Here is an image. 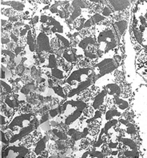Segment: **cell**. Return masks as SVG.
Segmentation results:
<instances>
[{"label":"cell","instance_id":"52a82bcc","mask_svg":"<svg viewBox=\"0 0 147 158\" xmlns=\"http://www.w3.org/2000/svg\"><path fill=\"white\" fill-rule=\"evenodd\" d=\"M46 142L47 141H45L44 139H41L40 141H38V143L35 145V152L37 155H41V153L45 151V148H46Z\"/></svg>","mask_w":147,"mask_h":158},{"label":"cell","instance_id":"f6af8a7d","mask_svg":"<svg viewBox=\"0 0 147 158\" xmlns=\"http://www.w3.org/2000/svg\"><path fill=\"white\" fill-rule=\"evenodd\" d=\"M66 158H70V157H66Z\"/></svg>","mask_w":147,"mask_h":158},{"label":"cell","instance_id":"2e32d148","mask_svg":"<svg viewBox=\"0 0 147 158\" xmlns=\"http://www.w3.org/2000/svg\"><path fill=\"white\" fill-rule=\"evenodd\" d=\"M118 124V121L117 119H112L107 122L105 125V127H104V130H105V133H107L108 130L110 129H111L112 127H114L115 125H117Z\"/></svg>","mask_w":147,"mask_h":158},{"label":"cell","instance_id":"ab89813d","mask_svg":"<svg viewBox=\"0 0 147 158\" xmlns=\"http://www.w3.org/2000/svg\"><path fill=\"white\" fill-rule=\"evenodd\" d=\"M1 73H2V76H1L2 79L5 78V77H6V72H5V70H4L3 66H2V70H1Z\"/></svg>","mask_w":147,"mask_h":158},{"label":"cell","instance_id":"5bb4252c","mask_svg":"<svg viewBox=\"0 0 147 158\" xmlns=\"http://www.w3.org/2000/svg\"><path fill=\"white\" fill-rule=\"evenodd\" d=\"M92 22H93L94 24H96V23H100L104 21L106 19V18L103 15H102L101 14L99 13H95L92 17L90 18Z\"/></svg>","mask_w":147,"mask_h":158},{"label":"cell","instance_id":"9c48e42d","mask_svg":"<svg viewBox=\"0 0 147 158\" xmlns=\"http://www.w3.org/2000/svg\"><path fill=\"white\" fill-rule=\"evenodd\" d=\"M49 63L47 67L50 68V69H55L58 66V62H57V57L55 56L54 54H50L48 55Z\"/></svg>","mask_w":147,"mask_h":158},{"label":"cell","instance_id":"8d00e7d4","mask_svg":"<svg viewBox=\"0 0 147 158\" xmlns=\"http://www.w3.org/2000/svg\"><path fill=\"white\" fill-rule=\"evenodd\" d=\"M2 141L4 143V144H7L9 143V141H8L7 139H6V136H5V133H4L3 131H2Z\"/></svg>","mask_w":147,"mask_h":158},{"label":"cell","instance_id":"7a4b0ae2","mask_svg":"<svg viewBox=\"0 0 147 158\" xmlns=\"http://www.w3.org/2000/svg\"><path fill=\"white\" fill-rule=\"evenodd\" d=\"M109 4L115 11H122L126 10L130 5L129 1H110Z\"/></svg>","mask_w":147,"mask_h":158},{"label":"cell","instance_id":"d4e9b609","mask_svg":"<svg viewBox=\"0 0 147 158\" xmlns=\"http://www.w3.org/2000/svg\"><path fill=\"white\" fill-rule=\"evenodd\" d=\"M49 19H50L49 16L46 15H41L40 22L43 23V24H46V23H47V22L49 21Z\"/></svg>","mask_w":147,"mask_h":158},{"label":"cell","instance_id":"7c38bea8","mask_svg":"<svg viewBox=\"0 0 147 158\" xmlns=\"http://www.w3.org/2000/svg\"><path fill=\"white\" fill-rule=\"evenodd\" d=\"M91 145V140L88 138H83L82 139L81 142H80L79 148L81 149H84V150H88L90 148Z\"/></svg>","mask_w":147,"mask_h":158},{"label":"cell","instance_id":"d590c367","mask_svg":"<svg viewBox=\"0 0 147 158\" xmlns=\"http://www.w3.org/2000/svg\"><path fill=\"white\" fill-rule=\"evenodd\" d=\"M49 154H50L49 151L48 150H45V151H43L42 153H41L40 156H42L43 158H49Z\"/></svg>","mask_w":147,"mask_h":158},{"label":"cell","instance_id":"5b68a950","mask_svg":"<svg viewBox=\"0 0 147 158\" xmlns=\"http://www.w3.org/2000/svg\"><path fill=\"white\" fill-rule=\"evenodd\" d=\"M127 21L123 19L121 20V21L115 22V23H114V28L119 33V35H122L125 33V31H126V28H127Z\"/></svg>","mask_w":147,"mask_h":158},{"label":"cell","instance_id":"4316f807","mask_svg":"<svg viewBox=\"0 0 147 158\" xmlns=\"http://www.w3.org/2000/svg\"><path fill=\"white\" fill-rule=\"evenodd\" d=\"M118 108L120 109V110H126V109L129 108V102H125L124 103H122V105H120V106H118Z\"/></svg>","mask_w":147,"mask_h":158},{"label":"cell","instance_id":"6da1fadb","mask_svg":"<svg viewBox=\"0 0 147 158\" xmlns=\"http://www.w3.org/2000/svg\"><path fill=\"white\" fill-rule=\"evenodd\" d=\"M51 50L50 46V41L49 38L45 33L41 32L37 38L36 43V52L40 54L42 52H49Z\"/></svg>","mask_w":147,"mask_h":158},{"label":"cell","instance_id":"f546056e","mask_svg":"<svg viewBox=\"0 0 147 158\" xmlns=\"http://www.w3.org/2000/svg\"><path fill=\"white\" fill-rule=\"evenodd\" d=\"M122 56L119 55V54H115L114 56V61H115V63L116 64H120L121 62H122Z\"/></svg>","mask_w":147,"mask_h":158},{"label":"cell","instance_id":"4fadbf2b","mask_svg":"<svg viewBox=\"0 0 147 158\" xmlns=\"http://www.w3.org/2000/svg\"><path fill=\"white\" fill-rule=\"evenodd\" d=\"M10 6L14 10H17V11H22L25 7V5L23 2H16V1L10 2Z\"/></svg>","mask_w":147,"mask_h":158},{"label":"cell","instance_id":"f1b7e54d","mask_svg":"<svg viewBox=\"0 0 147 158\" xmlns=\"http://www.w3.org/2000/svg\"><path fill=\"white\" fill-rule=\"evenodd\" d=\"M37 157H38V156H37V154L35 152H30L26 155L24 158H37Z\"/></svg>","mask_w":147,"mask_h":158},{"label":"cell","instance_id":"60d3db41","mask_svg":"<svg viewBox=\"0 0 147 158\" xmlns=\"http://www.w3.org/2000/svg\"><path fill=\"white\" fill-rule=\"evenodd\" d=\"M39 16H35V17L33 18V19H32V23H37L38 22H39Z\"/></svg>","mask_w":147,"mask_h":158},{"label":"cell","instance_id":"9a60e30c","mask_svg":"<svg viewBox=\"0 0 147 158\" xmlns=\"http://www.w3.org/2000/svg\"><path fill=\"white\" fill-rule=\"evenodd\" d=\"M56 38L60 41L61 44H62V46L63 47H65V48H70V43L66 38H64L63 36H62L61 35H58V34H56Z\"/></svg>","mask_w":147,"mask_h":158},{"label":"cell","instance_id":"3957f363","mask_svg":"<svg viewBox=\"0 0 147 158\" xmlns=\"http://www.w3.org/2000/svg\"><path fill=\"white\" fill-rule=\"evenodd\" d=\"M106 92L107 94L110 95H114V96H119L120 94H122V89L120 88V86L118 85V84H108V85L106 86Z\"/></svg>","mask_w":147,"mask_h":158},{"label":"cell","instance_id":"b9f144b4","mask_svg":"<svg viewBox=\"0 0 147 158\" xmlns=\"http://www.w3.org/2000/svg\"><path fill=\"white\" fill-rule=\"evenodd\" d=\"M89 155H90V152H89V151H88V152H86L85 153H84V154L82 156L81 158H86L87 156H89Z\"/></svg>","mask_w":147,"mask_h":158},{"label":"cell","instance_id":"484cf974","mask_svg":"<svg viewBox=\"0 0 147 158\" xmlns=\"http://www.w3.org/2000/svg\"><path fill=\"white\" fill-rule=\"evenodd\" d=\"M48 119H49V114H47V113H45V114L42 116V119L40 120V122H39V124L45 123V122L48 121Z\"/></svg>","mask_w":147,"mask_h":158},{"label":"cell","instance_id":"83f0119b","mask_svg":"<svg viewBox=\"0 0 147 158\" xmlns=\"http://www.w3.org/2000/svg\"><path fill=\"white\" fill-rule=\"evenodd\" d=\"M22 51H23V47H21V46H19L18 45L14 49V52H15V55H19V54Z\"/></svg>","mask_w":147,"mask_h":158},{"label":"cell","instance_id":"cb8c5ba5","mask_svg":"<svg viewBox=\"0 0 147 158\" xmlns=\"http://www.w3.org/2000/svg\"><path fill=\"white\" fill-rule=\"evenodd\" d=\"M93 25H94L93 22H92L91 19H90L86 21L85 24H84V28H85V29H89V28H90Z\"/></svg>","mask_w":147,"mask_h":158},{"label":"cell","instance_id":"8fae6325","mask_svg":"<svg viewBox=\"0 0 147 158\" xmlns=\"http://www.w3.org/2000/svg\"><path fill=\"white\" fill-rule=\"evenodd\" d=\"M81 13H82L81 8H78V7L74 8V11L72 12V14L70 15V17L69 18V19H68L69 20V23H73L76 19H78V18L81 15Z\"/></svg>","mask_w":147,"mask_h":158},{"label":"cell","instance_id":"277c9868","mask_svg":"<svg viewBox=\"0 0 147 158\" xmlns=\"http://www.w3.org/2000/svg\"><path fill=\"white\" fill-rule=\"evenodd\" d=\"M107 95V92L106 90L101 91L99 94L94 98V100L93 102V108L94 110H99L100 108V106H102L103 105V102H104V98L105 96Z\"/></svg>","mask_w":147,"mask_h":158},{"label":"cell","instance_id":"7402d4cb","mask_svg":"<svg viewBox=\"0 0 147 158\" xmlns=\"http://www.w3.org/2000/svg\"><path fill=\"white\" fill-rule=\"evenodd\" d=\"M31 89L28 88V87L27 86V85H25L24 86H23V88H22L21 89H20V92L22 93V94H23L25 95H28L29 94H31Z\"/></svg>","mask_w":147,"mask_h":158},{"label":"cell","instance_id":"1f68e13d","mask_svg":"<svg viewBox=\"0 0 147 158\" xmlns=\"http://www.w3.org/2000/svg\"><path fill=\"white\" fill-rule=\"evenodd\" d=\"M103 116V114L99 111V110H96L94 113V119H100Z\"/></svg>","mask_w":147,"mask_h":158},{"label":"cell","instance_id":"ac0fdd59","mask_svg":"<svg viewBox=\"0 0 147 158\" xmlns=\"http://www.w3.org/2000/svg\"><path fill=\"white\" fill-rule=\"evenodd\" d=\"M53 89H54V92L58 96L61 97L62 98H66V95H65V94H64L63 89H62V87L61 86V85H57L56 86H54V88H53Z\"/></svg>","mask_w":147,"mask_h":158},{"label":"cell","instance_id":"74e56055","mask_svg":"<svg viewBox=\"0 0 147 158\" xmlns=\"http://www.w3.org/2000/svg\"><path fill=\"white\" fill-rule=\"evenodd\" d=\"M6 118L4 115H1V125H2V126H4L7 123V121H6Z\"/></svg>","mask_w":147,"mask_h":158},{"label":"cell","instance_id":"d6986e66","mask_svg":"<svg viewBox=\"0 0 147 158\" xmlns=\"http://www.w3.org/2000/svg\"><path fill=\"white\" fill-rule=\"evenodd\" d=\"M111 14H112V10H110V8L109 6H105L103 7V10H102V15L104 16L105 18H107L111 15Z\"/></svg>","mask_w":147,"mask_h":158},{"label":"cell","instance_id":"4dcf8cb0","mask_svg":"<svg viewBox=\"0 0 147 158\" xmlns=\"http://www.w3.org/2000/svg\"><path fill=\"white\" fill-rule=\"evenodd\" d=\"M10 39H11V40L13 41V43H16V44H17V43H19V37L16 36V35H15L13 33L10 34Z\"/></svg>","mask_w":147,"mask_h":158},{"label":"cell","instance_id":"e575fe53","mask_svg":"<svg viewBox=\"0 0 147 158\" xmlns=\"http://www.w3.org/2000/svg\"><path fill=\"white\" fill-rule=\"evenodd\" d=\"M77 132V130L74 129H69V130L67 131V133H66V134H67L68 136H70V137H72V136L74 134V133Z\"/></svg>","mask_w":147,"mask_h":158},{"label":"cell","instance_id":"f35d334b","mask_svg":"<svg viewBox=\"0 0 147 158\" xmlns=\"http://www.w3.org/2000/svg\"><path fill=\"white\" fill-rule=\"evenodd\" d=\"M10 43V39L8 38H2V43L3 45H7Z\"/></svg>","mask_w":147,"mask_h":158},{"label":"cell","instance_id":"ee69618b","mask_svg":"<svg viewBox=\"0 0 147 158\" xmlns=\"http://www.w3.org/2000/svg\"><path fill=\"white\" fill-rule=\"evenodd\" d=\"M37 158H43V157H42V156H38V157H37Z\"/></svg>","mask_w":147,"mask_h":158},{"label":"cell","instance_id":"30bf717a","mask_svg":"<svg viewBox=\"0 0 147 158\" xmlns=\"http://www.w3.org/2000/svg\"><path fill=\"white\" fill-rule=\"evenodd\" d=\"M50 73H51V76L54 78L58 79V80H63L64 79V74L63 72L59 69L58 68H55V69H52L50 70Z\"/></svg>","mask_w":147,"mask_h":158},{"label":"cell","instance_id":"836d02e7","mask_svg":"<svg viewBox=\"0 0 147 158\" xmlns=\"http://www.w3.org/2000/svg\"><path fill=\"white\" fill-rule=\"evenodd\" d=\"M108 146L110 149H113V148H116L118 146V143L116 142H110L108 144Z\"/></svg>","mask_w":147,"mask_h":158},{"label":"cell","instance_id":"8992f818","mask_svg":"<svg viewBox=\"0 0 147 158\" xmlns=\"http://www.w3.org/2000/svg\"><path fill=\"white\" fill-rule=\"evenodd\" d=\"M82 114V111H81V110H76L73 114L69 115L67 118H66V120H65V125H70V124L73 123L74 121H76L78 118H79L80 117H81Z\"/></svg>","mask_w":147,"mask_h":158},{"label":"cell","instance_id":"ba28073f","mask_svg":"<svg viewBox=\"0 0 147 158\" xmlns=\"http://www.w3.org/2000/svg\"><path fill=\"white\" fill-rule=\"evenodd\" d=\"M106 115V119H107V122L110 121V120H112V118L115 116L117 117H120L121 116V113H119L118 111V109H111V110H107V112L105 114Z\"/></svg>","mask_w":147,"mask_h":158},{"label":"cell","instance_id":"e0dca14e","mask_svg":"<svg viewBox=\"0 0 147 158\" xmlns=\"http://www.w3.org/2000/svg\"><path fill=\"white\" fill-rule=\"evenodd\" d=\"M94 109L93 108V106H87L86 108L83 110L82 114L85 116L86 118H90L92 116L94 115Z\"/></svg>","mask_w":147,"mask_h":158},{"label":"cell","instance_id":"603a6c76","mask_svg":"<svg viewBox=\"0 0 147 158\" xmlns=\"http://www.w3.org/2000/svg\"><path fill=\"white\" fill-rule=\"evenodd\" d=\"M58 114V110H57V109H51V110H49V115H50L51 118H55Z\"/></svg>","mask_w":147,"mask_h":158},{"label":"cell","instance_id":"ffe728a7","mask_svg":"<svg viewBox=\"0 0 147 158\" xmlns=\"http://www.w3.org/2000/svg\"><path fill=\"white\" fill-rule=\"evenodd\" d=\"M1 86L3 88L4 91L6 93V94H11L12 93V88L10 86V85L6 84V82H4L3 81H1Z\"/></svg>","mask_w":147,"mask_h":158},{"label":"cell","instance_id":"7bdbcfd3","mask_svg":"<svg viewBox=\"0 0 147 158\" xmlns=\"http://www.w3.org/2000/svg\"><path fill=\"white\" fill-rule=\"evenodd\" d=\"M16 158H23V156H21V155H19V156H18Z\"/></svg>","mask_w":147,"mask_h":158},{"label":"cell","instance_id":"d6a6232c","mask_svg":"<svg viewBox=\"0 0 147 158\" xmlns=\"http://www.w3.org/2000/svg\"><path fill=\"white\" fill-rule=\"evenodd\" d=\"M50 10L51 11V13L52 14H57L59 12L58 6H55V5H54V6H52L51 7H50Z\"/></svg>","mask_w":147,"mask_h":158},{"label":"cell","instance_id":"44dd1931","mask_svg":"<svg viewBox=\"0 0 147 158\" xmlns=\"http://www.w3.org/2000/svg\"><path fill=\"white\" fill-rule=\"evenodd\" d=\"M71 139L73 141H78V140H81L82 139V133H80V132L77 131L73 136L71 137Z\"/></svg>","mask_w":147,"mask_h":158}]
</instances>
